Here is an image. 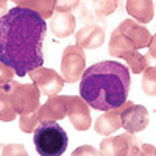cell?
Returning a JSON list of instances; mask_svg holds the SVG:
<instances>
[{"label":"cell","mask_w":156,"mask_h":156,"mask_svg":"<svg viewBox=\"0 0 156 156\" xmlns=\"http://www.w3.org/2000/svg\"><path fill=\"white\" fill-rule=\"evenodd\" d=\"M134 156H145V154H144V153H142V150H139V151H137V153H136Z\"/></svg>","instance_id":"31"},{"label":"cell","mask_w":156,"mask_h":156,"mask_svg":"<svg viewBox=\"0 0 156 156\" xmlns=\"http://www.w3.org/2000/svg\"><path fill=\"white\" fill-rule=\"evenodd\" d=\"M145 58V69L142 72V90L148 97L156 95V58L150 53L144 55Z\"/></svg>","instance_id":"17"},{"label":"cell","mask_w":156,"mask_h":156,"mask_svg":"<svg viewBox=\"0 0 156 156\" xmlns=\"http://www.w3.org/2000/svg\"><path fill=\"white\" fill-rule=\"evenodd\" d=\"M148 111L142 105H133L128 106L122 112V128L128 133H140L148 126Z\"/></svg>","instance_id":"11"},{"label":"cell","mask_w":156,"mask_h":156,"mask_svg":"<svg viewBox=\"0 0 156 156\" xmlns=\"http://www.w3.org/2000/svg\"><path fill=\"white\" fill-rule=\"evenodd\" d=\"M76 20L72 12H62V11H55L50 20V30L56 37H67L75 31Z\"/></svg>","instance_id":"15"},{"label":"cell","mask_w":156,"mask_h":156,"mask_svg":"<svg viewBox=\"0 0 156 156\" xmlns=\"http://www.w3.org/2000/svg\"><path fill=\"white\" fill-rule=\"evenodd\" d=\"M8 11V0H0V17H3Z\"/></svg>","instance_id":"29"},{"label":"cell","mask_w":156,"mask_h":156,"mask_svg":"<svg viewBox=\"0 0 156 156\" xmlns=\"http://www.w3.org/2000/svg\"><path fill=\"white\" fill-rule=\"evenodd\" d=\"M125 9L128 16H131L139 23H148L154 17V3L153 0H126Z\"/></svg>","instance_id":"14"},{"label":"cell","mask_w":156,"mask_h":156,"mask_svg":"<svg viewBox=\"0 0 156 156\" xmlns=\"http://www.w3.org/2000/svg\"><path fill=\"white\" fill-rule=\"evenodd\" d=\"M14 76H16V72L0 61V86H5V84L11 83Z\"/></svg>","instance_id":"24"},{"label":"cell","mask_w":156,"mask_h":156,"mask_svg":"<svg viewBox=\"0 0 156 156\" xmlns=\"http://www.w3.org/2000/svg\"><path fill=\"white\" fill-rule=\"evenodd\" d=\"M9 98H11V105L17 112V115L33 112L41 106V101H39L41 92H39V89L33 83L22 84V83L14 81Z\"/></svg>","instance_id":"6"},{"label":"cell","mask_w":156,"mask_h":156,"mask_svg":"<svg viewBox=\"0 0 156 156\" xmlns=\"http://www.w3.org/2000/svg\"><path fill=\"white\" fill-rule=\"evenodd\" d=\"M140 150L145 156H156V147L150 145V144H142L140 145Z\"/></svg>","instance_id":"27"},{"label":"cell","mask_w":156,"mask_h":156,"mask_svg":"<svg viewBox=\"0 0 156 156\" xmlns=\"http://www.w3.org/2000/svg\"><path fill=\"white\" fill-rule=\"evenodd\" d=\"M81 0H55V11L62 12H72L75 8H78Z\"/></svg>","instance_id":"22"},{"label":"cell","mask_w":156,"mask_h":156,"mask_svg":"<svg viewBox=\"0 0 156 156\" xmlns=\"http://www.w3.org/2000/svg\"><path fill=\"white\" fill-rule=\"evenodd\" d=\"M148 53H150L153 58H156V34H153L151 39H150V44H148Z\"/></svg>","instance_id":"28"},{"label":"cell","mask_w":156,"mask_h":156,"mask_svg":"<svg viewBox=\"0 0 156 156\" xmlns=\"http://www.w3.org/2000/svg\"><path fill=\"white\" fill-rule=\"evenodd\" d=\"M12 86H14V80L5 86H0V120L2 122H12L17 115V112L11 105V98H9Z\"/></svg>","instance_id":"18"},{"label":"cell","mask_w":156,"mask_h":156,"mask_svg":"<svg viewBox=\"0 0 156 156\" xmlns=\"http://www.w3.org/2000/svg\"><path fill=\"white\" fill-rule=\"evenodd\" d=\"M16 6L31 9L42 19H48L55 12V0H19Z\"/></svg>","instance_id":"19"},{"label":"cell","mask_w":156,"mask_h":156,"mask_svg":"<svg viewBox=\"0 0 156 156\" xmlns=\"http://www.w3.org/2000/svg\"><path fill=\"white\" fill-rule=\"evenodd\" d=\"M86 70V55L81 47L76 44L67 45L62 50L61 56V76L64 83H76L81 80V76Z\"/></svg>","instance_id":"5"},{"label":"cell","mask_w":156,"mask_h":156,"mask_svg":"<svg viewBox=\"0 0 156 156\" xmlns=\"http://www.w3.org/2000/svg\"><path fill=\"white\" fill-rule=\"evenodd\" d=\"M67 115L66 95L48 97L44 105L39 106V123L41 122H58Z\"/></svg>","instance_id":"12"},{"label":"cell","mask_w":156,"mask_h":156,"mask_svg":"<svg viewBox=\"0 0 156 156\" xmlns=\"http://www.w3.org/2000/svg\"><path fill=\"white\" fill-rule=\"evenodd\" d=\"M28 76L31 78V83L39 89V92L42 95H47V97L58 95L64 87L62 76L56 70L44 67V66L31 70L28 73Z\"/></svg>","instance_id":"7"},{"label":"cell","mask_w":156,"mask_h":156,"mask_svg":"<svg viewBox=\"0 0 156 156\" xmlns=\"http://www.w3.org/2000/svg\"><path fill=\"white\" fill-rule=\"evenodd\" d=\"M105 41V30L100 25H84L75 34V44L78 47L94 50L103 45Z\"/></svg>","instance_id":"13"},{"label":"cell","mask_w":156,"mask_h":156,"mask_svg":"<svg viewBox=\"0 0 156 156\" xmlns=\"http://www.w3.org/2000/svg\"><path fill=\"white\" fill-rule=\"evenodd\" d=\"M39 125V108L33 112L19 115V128L22 133H33Z\"/></svg>","instance_id":"20"},{"label":"cell","mask_w":156,"mask_h":156,"mask_svg":"<svg viewBox=\"0 0 156 156\" xmlns=\"http://www.w3.org/2000/svg\"><path fill=\"white\" fill-rule=\"evenodd\" d=\"M33 133L36 151L41 156H61L69 145L67 133L56 122H41Z\"/></svg>","instance_id":"3"},{"label":"cell","mask_w":156,"mask_h":156,"mask_svg":"<svg viewBox=\"0 0 156 156\" xmlns=\"http://www.w3.org/2000/svg\"><path fill=\"white\" fill-rule=\"evenodd\" d=\"M114 139L112 136H108L105 137L101 142H100V154L101 156H114Z\"/></svg>","instance_id":"25"},{"label":"cell","mask_w":156,"mask_h":156,"mask_svg":"<svg viewBox=\"0 0 156 156\" xmlns=\"http://www.w3.org/2000/svg\"><path fill=\"white\" fill-rule=\"evenodd\" d=\"M92 6L97 16H109L119 6V0H92Z\"/></svg>","instance_id":"21"},{"label":"cell","mask_w":156,"mask_h":156,"mask_svg":"<svg viewBox=\"0 0 156 156\" xmlns=\"http://www.w3.org/2000/svg\"><path fill=\"white\" fill-rule=\"evenodd\" d=\"M115 30L119 31L122 36H125L137 50L144 48V47H148V44H150V39H151L150 31L142 23L136 22L134 19H125V20H122Z\"/></svg>","instance_id":"10"},{"label":"cell","mask_w":156,"mask_h":156,"mask_svg":"<svg viewBox=\"0 0 156 156\" xmlns=\"http://www.w3.org/2000/svg\"><path fill=\"white\" fill-rule=\"evenodd\" d=\"M67 117L76 131H86L92 125L89 105L78 95H66Z\"/></svg>","instance_id":"8"},{"label":"cell","mask_w":156,"mask_h":156,"mask_svg":"<svg viewBox=\"0 0 156 156\" xmlns=\"http://www.w3.org/2000/svg\"><path fill=\"white\" fill-rule=\"evenodd\" d=\"M45 33V19L31 9L14 6L0 17V61L17 76L44 66Z\"/></svg>","instance_id":"1"},{"label":"cell","mask_w":156,"mask_h":156,"mask_svg":"<svg viewBox=\"0 0 156 156\" xmlns=\"http://www.w3.org/2000/svg\"><path fill=\"white\" fill-rule=\"evenodd\" d=\"M3 148H5V145H3V144H0V156L3 154Z\"/></svg>","instance_id":"30"},{"label":"cell","mask_w":156,"mask_h":156,"mask_svg":"<svg viewBox=\"0 0 156 156\" xmlns=\"http://www.w3.org/2000/svg\"><path fill=\"white\" fill-rule=\"evenodd\" d=\"M131 76L126 66L115 61H100L87 67L80 81V97L97 111L120 108L128 100Z\"/></svg>","instance_id":"2"},{"label":"cell","mask_w":156,"mask_h":156,"mask_svg":"<svg viewBox=\"0 0 156 156\" xmlns=\"http://www.w3.org/2000/svg\"><path fill=\"white\" fill-rule=\"evenodd\" d=\"M2 156H28V153L22 144H6Z\"/></svg>","instance_id":"23"},{"label":"cell","mask_w":156,"mask_h":156,"mask_svg":"<svg viewBox=\"0 0 156 156\" xmlns=\"http://www.w3.org/2000/svg\"><path fill=\"white\" fill-rule=\"evenodd\" d=\"M70 156H101V154L95 147L86 144V145H80L78 148H75Z\"/></svg>","instance_id":"26"},{"label":"cell","mask_w":156,"mask_h":156,"mask_svg":"<svg viewBox=\"0 0 156 156\" xmlns=\"http://www.w3.org/2000/svg\"><path fill=\"white\" fill-rule=\"evenodd\" d=\"M131 105H133V101L126 100L120 108L105 111L101 115H98L97 120L94 122L95 133L101 134V136H109V134L115 133L119 128H122V112Z\"/></svg>","instance_id":"9"},{"label":"cell","mask_w":156,"mask_h":156,"mask_svg":"<svg viewBox=\"0 0 156 156\" xmlns=\"http://www.w3.org/2000/svg\"><path fill=\"white\" fill-rule=\"evenodd\" d=\"M8 2H12V3H16V5H17V2H19V0H8Z\"/></svg>","instance_id":"32"},{"label":"cell","mask_w":156,"mask_h":156,"mask_svg":"<svg viewBox=\"0 0 156 156\" xmlns=\"http://www.w3.org/2000/svg\"><path fill=\"white\" fill-rule=\"evenodd\" d=\"M140 150V145L133 133L125 131L114 139V156H134Z\"/></svg>","instance_id":"16"},{"label":"cell","mask_w":156,"mask_h":156,"mask_svg":"<svg viewBox=\"0 0 156 156\" xmlns=\"http://www.w3.org/2000/svg\"><path fill=\"white\" fill-rule=\"evenodd\" d=\"M108 51H109L111 56L126 61L129 72H133L136 75L144 72V69H145L144 55H140L139 50L117 30H114L111 33V39H109V44H108Z\"/></svg>","instance_id":"4"}]
</instances>
